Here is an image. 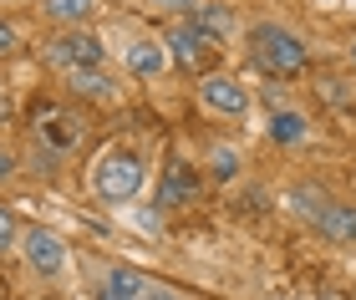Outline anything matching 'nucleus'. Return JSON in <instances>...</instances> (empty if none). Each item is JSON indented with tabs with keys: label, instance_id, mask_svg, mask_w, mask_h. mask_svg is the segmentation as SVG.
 I'll return each instance as SVG.
<instances>
[{
	"label": "nucleus",
	"instance_id": "nucleus-24",
	"mask_svg": "<svg viewBox=\"0 0 356 300\" xmlns=\"http://www.w3.org/2000/svg\"><path fill=\"white\" fill-rule=\"evenodd\" d=\"M0 117H10V97H6V82H0Z\"/></svg>",
	"mask_w": 356,
	"mask_h": 300
},
{
	"label": "nucleus",
	"instance_id": "nucleus-7",
	"mask_svg": "<svg viewBox=\"0 0 356 300\" xmlns=\"http://www.w3.org/2000/svg\"><path fill=\"white\" fill-rule=\"evenodd\" d=\"M21 249H26V265L36 275H46V280H56L61 270H67V244H61L51 229H41V224L21 234Z\"/></svg>",
	"mask_w": 356,
	"mask_h": 300
},
{
	"label": "nucleus",
	"instance_id": "nucleus-23",
	"mask_svg": "<svg viewBox=\"0 0 356 300\" xmlns=\"http://www.w3.org/2000/svg\"><path fill=\"white\" fill-rule=\"evenodd\" d=\"M148 300H184V295H173V290H163V285H153V290H148Z\"/></svg>",
	"mask_w": 356,
	"mask_h": 300
},
{
	"label": "nucleus",
	"instance_id": "nucleus-26",
	"mask_svg": "<svg viewBox=\"0 0 356 300\" xmlns=\"http://www.w3.org/2000/svg\"><path fill=\"white\" fill-rule=\"evenodd\" d=\"M351 61H356V41H351Z\"/></svg>",
	"mask_w": 356,
	"mask_h": 300
},
{
	"label": "nucleus",
	"instance_id": "nucleus-21",
	"mask_svg": "<svg viewBox=\"0 0 356 300\" xmlns=\"http://www.w3.org/2000/svg\"><path fill=\"white\" fill-rule=\"evenodd\" d=\"M163 6H168V10H184V15H193V10L204 6V0H163Z\"/></svg>",
	"mask_w": 356,
	"mask_h": 300
},
{
	"label": "nucleus",
	"instance_id": "nucleus-4",
	"mask_svg": "<svg viewBox=\"0 0 356 300\" xmlns=\"http://www.w3.org/2000/svg\"><path fill=\"white\" fill-rule=\"evenodd\" d=\"M163 46H168V61H173V67L188 72V76H199V82L214 72V61H219V46L209 41V36H199L188 21L168 26V41H163Z\"/></svg>",
	"mask_w": 356,
	"mask_h": 300
},
{
	"label": "nucleus",
	"instance_id": "nucleus-17",
	"mask_svg": "<svg viewBox=\"0 0 356 300\" xmlns=\"http://www.w3.org/2000/svg\"><path fill=\"white\" fill-rule=\"evenodd\" d=\"M239 168H245V158H239L229 143H214V148H209V173H214L219 183H234Z\"/></svg>",
	"mask_w": 356,
	"mask_h": 300
},
{
	"label": "nucleus",
	"instance_id": "nucleus-5",
	"mask_svg": "<svg viewBox=\"0 0 356 300\" xmlns=\"http://www.w3.org/2000/svg\"><path fill=\"white\" fill-rule=\"evenodd\" d=\"M199 102L209 112H219V117H245L250 112V87L239 82V76H229V72H209L199 82Z\"/></svg>",
	"mask_w": 356,
	"mask_h": 300
},
{
	"label": "nucleus",
	"instance_id": "nucleus-14",
	"mask_svg": "<svg viewBox=\"0 0 356 300\" xmlns=\"http://www.w3.org/2000/svg\"><path fill=\"white\" fill-rule=\"evenodd\" d=\"M41 10H46V21H56L61 31H76V26L92 21L97 0H41Z\"/></svg>",
	"mask_w": 356,
	"mask_h": 300
},
{
	"label": "nucleus",
	"instance_id": "nucleus-9",
	"mask_svg": "<svg viewBox=\"0 0 356 300\" xmlns=\"http://www.w3.org/2000/svg\"><path fill=\"white\" fill-rule=\"evenodd\" d=\"M199 199V178H193L188 163H173L163 173V188H158V209H184V203Z\"/></svg>",
	"mask_w": 356,
	"mask_h": 300
},
{
	"label": "nucleus",
	"instance_id": "nucleus-10",
	"mask_svg": "<svg viewBox=\"0 0 356 300\" xmlns=\"http://www.w3.org/2000/svg\"><path fill=\"white\" fill-rule=\"evenodd\" d=\"M122 61H127V72H133V76H158V72L168 67V46H163V41L138 36V41H127Z\"/></svg>",
	"mask_w": 356,
	"mask_h": 300
},
{
	"label": "nucleus",
	"instance_id": "nucleus-25",
	"mask_svg": "<svg viewBox=\"0 0 356 300\" xmlns=\"http://www.w3.org/2000/svg\"><path fill=\"white\" fill-rule=\"evenodd\" d=\"M316 300H346V295H341V290H321Z\"/></svg>",
	"mask_w": 356,
	"mask_h": 300
},
{
	"label": "nucleus",
	"instance_id": "nucleus-13",
	"mask_svg": "<svg viewBox=\"0 0 356 300\" xmlns=\"http://www.w3.org/2000/svg\"><path fill=\"white\" fill-rule=\"evenodd\" d=\"M148 280H143L138 270H127V265H118V270H107L102 280V300H148Z\"/></svg>",
	"mask_w": 356,
	"mask_h": 300
},
{
	"label": "nucleus",
	"instance_id": "nucleus-8",
	"mask_svg": "<svg viewBox=\"0 0 356 300\" xmlns=\"http://www.w3.org/2000/svg\"><path fill=\"white\" fill-rule=\"evenodd\" d=\"M311 229L321 234V240H331V244H356V203L331 199L326 209L311 219Z\"/></svg>",
	"mask_w": 356,
	"mask_h": 300
},
{
	"label": "nucleus",
	"instance_id": "nucleus-12",
	"mask_svg": "<svg viewBox=\"0 0 356 300\" xmlns=\"http://www.w3.org/2000/svg\"><path fill=\"white\" fill-rule=\"evenodd\" d=\"M188 26L199 31V36H209L214 46H224V36L234 31V10H229V6H219V0H204V6L188 15Z\"/></svg>",
	"mask_w": 356,
	"mask_h": 300
},
{
	"label": "nucleus",
	"instance_id": "nucleus-11",
	"mask_svg": "<svg viewBox=\"0 0 356 300\" xmlns=\"http://www.w3.org/2000/svg\"><path fill=\"white\" fill-rule=\"evenodd\" d=\"M305 138H311L305 112H296V107H275V112H270V143L275 148H300Z\"/></svg>",
	"mask_w": 356,
	"mask_h": 300
},
{
	"label": "nucleus",
	"instance_id": "nucleus-20",
	"mask_svg": "<svg viewBox=\"0 0 356 300\" xmlns=\"http://www.w3.org/2000/svg\"><path fill=\"white\" fill-rule=\"evenodd\" d=\"M15 51H21V36H15V26L0 21V56H15Z\"/></svg>",
	"mask_w": 356,
	"mask_h": 300
},
{
	"label": "nucleus",
	"instance_id": "nucleus-1",
	"mask_svg": "<svg viewBox=\"0 0 356 300\" xmlns=\"http://www.w3.org/2000/svg\"><path fill=\"white\" fill-rule=\"evenodd\" d=\"M250 56H254V67L270 72V76H300L305 67H311V46H305L290 26L280 21H254L250 26Z\"/></svg>",
	"mask_w": 356,
	"mask_h": 300
},
{
	"label": "nucleus",
	"instance_id": "nucleus-3",
	"mask_svg": "<svg viewBox=\"0 0 356 300\" xmlns=\"http://www.w3.org/2000/svg\"><path fill=\"white\" fill-rule=\"evenodd\" d=\"M41 56H46V67L76 76V72H97V67H102V61H107V46L97 41L87 26H76V31H61V36H51V41L41 46Z\"/></svg>",
	"mask_w": 356,
	"mask_h": 300
},
{
	"label": "nucleus",
	"instance_id": "nucleus-18",
	"mask_svg": "<svg viewBox=\"0 0 356 300\" xmlns=\"http://www.w3.org/2000/svg\"><path fill=\"white\" fill-rule=\"evenodd\" d=\"M316 92H321V102H326V107H341V112L356 107V92H351V82H341V76H321Z\"/></svg>",
	"mask_w": 356,
	"mask_h": 300
},
{
	"label": "nucleus",
	"instance_id": "nucleus-22",
	"mask_svg": "<svg viewBox=\"0 0 356 300\" xmlns=\"http://www.w3.org/2000/svg\"><path fill=\"white\" fill-rule=\"evenodd\" d=\"M10 173H15V158H10L6 148H0V183H6V178H10Z\"/></svg>",
	"mask_w": 356,
	"mask_h": 300
},
{
	"label": "nucleus",
	"instance_id": "nucleus-6",
	"mask_svg": "<svg viewBox=\"0 0 356 300\" xmlns=\"http://www.w3.org/2000/svg\"><path fill=\"white\" fill-rule=\"evenodd\" d=\"M76 138H82V117L76 112H67V107H41L36 112V143L46 148V153H67V148H76Z\"/></svg>",
	"mask_w": 356,
	"mask_h": 300
},
{
	"label": "nucleus",
	"instance_id": "nucleus-16",
	"mask_svg": "<svg viewBox=\"0 0 356 300\" xmlns=\"http://www.w3.org/2000/svg\"><path fill=\"white\" fill-rule=\"evenodd\" d=\"M326 203H331V194H326V188H316V183H296V188H290V209H296L305 224H311Z\"/></svg>",
	"mask_w": 356,
	"mask_h": 300
},
{
	"label": "nucleus",
	"instance_id": "nucleus-15",
	"mask_svg": "<svg viewBox=\"0 0 356 300\" xmlns=\"http://www.w3.org/2000/svg\"><path fill=\"white\" fill-rule=\"evenodd\" d=\"M67 87H72V97H112V92H118V82H112V76L97 67V72H76V76H67Z\"/></svg>",
	"mask_w": 356,
	"mask_h": 300
},
{
	"label": "nucleus",
	"instance_id": "nucleus-19",
	"mask_svg": "<svg viewBox=\"0 0 356 300\" xmlns=\"http://www.w3.org/2000/svg\"><path fill=\"white\" fill-rule=\"evenodd\" d=\"M10 244H15V214L6 209V203H0V255H6Z\"/></svg>",
	"mask_w": 356,
	"mask_h": 300
},
{
	"label": "nucleus",
	"instance_id": "nucleus-2",
	"mask_svg": "<svg viewBox=\"0 0 356 300\" xmlns=\"http://www.w3.org/2000/svg\"><path fill=\"white\" fill-rule=\"evenodd\" d=\"M143 158L133 148H112L97 158V168H92V188H97V199H107V203H127V199H138V188H143Z\"/></svg>",
	"mask_w": 356,
	"mask_h": 300
}]
</instances>
